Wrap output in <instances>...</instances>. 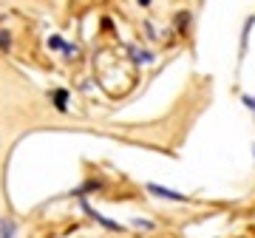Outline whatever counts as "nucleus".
Returning a JSON list of instances; mask_svg holds the SVG:
<instances>
[{"label":"nucleus","instance_id":"obj_13","mask_svg":"<svg viewBox=\"0 0 255 238\" xmlns=\"http://www.w3.org/2000/svg\"><path fill=\"white\" fill-rule=\"evenodd\" d=\"M0 238H11V224H0Z\"/></svg>","mask_w":255,"mask_h":238},{"label":"nucleus","instance_id":"obj_5","mask_svg":"<svg viewBox=\"0 0 255 238\" xmlns=\"http://www.w3.org/2000/svg\"><path fill=\"white\" fill-rule=\"evenodd\" d=\"M142 31H145V37L150 43H162V31L153 26V20H142Z\"/></svg>","mask_w":255,"mask_h":238},{"label":"nucleus","instance_id":"obj_9","mask_svg":"<svg viewBox=\"0 0 255 238\" xmlns=\"http://www.w3.org/2000/svg\"><path fill=\"white\" fill-rule=\"evenodd\" d=\"M63 54L71 60V57H80V46L77 43H71V40H65V46H63Z\"/></svg>","mask_w":255,"mask_h":238},{"label":"nucleus","instance_id":"obj_12","mask_svg":"<svg viewBox=\"0 0 255 238\" xmlns=\"http://www.w3.org/2000/svg\"><path fill=\"white\" fill-rule=\"evenodd\" d=\"M11 48V34L9 31H0V51H9Z\"/></svg>","mask_w":255,"mask_h":238},{"label":"nucleus","instance_id":"obj_4","mask_svg":"<svg viewBox=\"0 0 255 238\" xmlns=\"http://www.w3.org/2000/svg\"><path fill=\"white\" fill-rule=\"evenodd\" d=\"M253 28H255V14H247L244 23H241V40H238V54L241 57H244L247 48H250V34H253Z\"/></svg>","mask_w":255,"mask_h":238},{"label":"nucleus","instance_id":"obj_6","mask_svg":"<svg viewBox=\"0 0 255 238\" xmlns=\"http://www.w3.org/2000/svg\"><path fill=\"white\" fill-rule=\"evenodd\" d=\"M88 213H91V216H94L97 221H100V224H102L105 230H114V233H122V230H125L122 224H119V221H111V219H105L102 213H97V210H88Z\"/></svg>","mask_w":255,"mask_h":238},{"label":"nucleus","instance_id":"obj_15","mask_svg":"<svg viewBox=\"0 0 255 238\" xmlns=\"http://www.w3.org/2000/svg\"><path fill=\"white\" fill-rule=\"evenodd\" d=\"M253 159H255V145H253Z\"/></svg>","mask_w":255,"mask_h":238},{"label":"nucleus","instance_id":"obj_2","mask_svg":"<svg viewBox=\"0 0 255 238\" xmlns=\"http://www.w3.org/2000/svg\"><path fill=\"white\" fill-rule=\"evenodd\" d=\"M145 190L153 196V199H162V202H173V204H184L187 202V196L179 190H173V187H164V184H156V182H147Z\"/></svg>","mask_w":255,"mask_h":238},{"label":"nucleus","instance_id":"obj_14","mask_svg":"<svg viewBox=\"0 0 255 238\" xmlns=\"http://www.w3.org/2000/svg\"><path fill=\"white\" fill-rule=\"evenodd\" d=\"M136 6H142V9H150V6H153V0H136Z\"/></svg>","mask_w":255,"mask_h":238},{"label":"nucleus","instance_id":"obj_7","mask_svg":"<svg viewBox=\"0 0 255 238\" xmlns=\"http://www.w3.org/2000/svg\"><path fill=\"white\" fill-rule=\"evenodd\" d=\"M51 100H54L57 111H68V91H65V88H57V91H51Z\"/></svg>","mask_w":255,"mask_h":238},{"label":"nucleus","instance_id":"obj_8","mask_svg":"<svg viewBox=\"0 0 255 238\" xmlns=\"http://www.w3.org/2000/svg\"><path fill=\"white\" fill-rule=\"evenodd\" d=\"M130 227L136 230H145V233H150V230H156V224L150 219H130Z\"/></svg>","mask_w":255,"mask_h":238},{"label":"nucleus","instance_id":"obj_11","mask_svg":"<svg viewBox=\"0 0 255 238\" xmlns=\"http://www.w3.org/2000/svg\"><path fill=\"white\" fill-rule=\"evenodd\" d=\"M241 105H244L250 114H255V97L253 94H241Z\"/></svg>","mask_w":255,"mask_h":238},{"label":"nucleus","instance_id":"obj_1","mask_svg":"<svg viewBox=\"0 0 255 238\" xmlns=\"http://www.w3.org/2000/svg\"><path fill=\"white\" fill-rule=\"evenodd\" d=\"M125 54H128V60L133 65H153L156 63V51L153 48H147V46H142V43H125Z\"/></svg>","mask_w":255,"mask_h":238},{"label":"nucleus","instance_id":"obj_3","mask_svg":"<svg viewBox=\"0 0 255 238\" xmlns=\"http://www.w3.org/2000/svg\"><path fill=\"white\" fill-rule=\"evenodd\" d=\"M193 11L190 9H179L170 17V28H173V34L176 37H190V31H193Z\"/></svg>","mask_w":255,"mask_h":238},{"label":"nucleus","instance_id":"obj_10","mask_svg":"<svg viewBox=\"0 0 255 238\" xmlns=\"http://www.w3.org/2000/svg\"><path fill=\"white\" fill-rule=\"evenodd\" d=\"M63 46H65V40L60 34H51L48 37V48H51V51H63Z\"/></svg>","mask_w":255,"mask_h":238}]
</instances>
